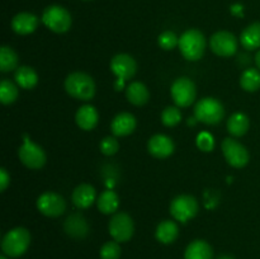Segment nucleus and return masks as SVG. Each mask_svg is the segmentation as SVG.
Instances as JSON below:
<instances>
[{
  "instance_id": "nucleus-1",
  "label": "nucleus",
  "mask_w": 260,
  "mask_h": 259,
  "mask_svg": "<svg viewBox=\"0 0 260 259\" xmlns=\"http://www.w3.org/2000/svg\"><path fill=\"white\" fill-rule=\"evenodd\" d=\"M65 89L68 94L79 101H90L95 95V83L93 78L85 73H71L65 79Z\"/></svg>"
},
{
  "instance_id": "nucleus-2",
  "label": "nucleus",
  "mask_w": 260,
  "mask_h": 259,
  "mask_svg": "<svg viewBox=\"0 0 260 259\" xmlns=\"http://www.w3.org/2000/svg\"><path fill=\"white\" fill-rule=\"evenodd\" d=\"M180 53L188 61H198L205 55L206 38L201 30L188 29L179 37Z\"/></svg>"
},
{
  "instance_id": "nucleus-3",
  "label": "nucleus",
  "mask_w": 260,
  "mask_h": 259,
  "mask_svg": "<svg viewBox=\"0 0 260 259\" xmlns=\"http://www.w3.org/2000/svg\"><path fill=\"white\" fill-rule=\"evenodd\" d=\"M30 244V234L24 228L12 229L5 234L2 241L3 253L10 258H18L27 251Z\"/></svg>"
},
{
  "instance_id": "nucleus-4",
  "label": "nucleus",
  "mask_w": 260,
  "mask_h": 259,
  "mask_svg": "<svg viewBox=\"0 0 260 259\" xmlns=\"http://www.w3.org/2000/svg\"><path fill=\"white\" fill-rule=\"evenodd\" d=\"M223 116H225V108L222 103L216 98L207 96V98L201 99L194 107L196 119L205 124L212 126V124L220 123Z\"/></svg>"
},
{
  "instance_id": "nucleus-5",
  "label": "nucleus",
  "mask_w": 260,
  "mask_h": 259,
  "mask_svg": "<svg viewBox=\"0 0 260 259\" xmlns=\"http://www.w3.org/2000/svg\"><path fill=\"white\" fill-rule=\"evenodd\" d=\"M42 22L52 32L65 33L70 29L73 19L70 13L65 8L60 5H50L43 12Z\"/></svg>"
},
{
  "instance_id": "nucleus-6",
  "label": "nucleus",
  "mask_w": 260,
  "mask_h": 259,
  "mask_svg": "<svg viewBox=\"0 0 260 259\" xmlns=\"http://www.w3.org/2000/svg\"><path fill=\"white\" fill-rule=\"evenodd\" d=\"M19 159L29 169H41L46 164V154L40 145L35 144L25 135L23 145L19 147Z\"/></svg>"
},
{
  "instance_id": "nucleus-7",
  "label": "nucleus",
  "mask_w": 260,
  "mask_h": 259,
  "mask_svg": "<svg viewBox=\"0 0 260 259\" xmlns=\"http://www.w3.org/2000/svg\"><path fill=\"white\" fill-rule=\"evenodd\" d=\"M197 200L193 196L189 195H180L175 197L170 203V213L173 217L180 222H187L192 220L198 213Z\"/></svg>"
},
{
  "instance_id": "nucleus-8",
  "label": "nucleus",
  "mask_w": 260,
  "mask_h": 259,
  "mask_svg": "<svg viewBox=\"0 0 260 259\" xmlns=\"http://www.w3.org/2000/svg\"><path fill=\"white\" fill-rule=\"evenodd\" d=\"M108 229L113 240L118 243H126L134 236L135 223L131 216L124 212H119L116 213L109 221Z\"/></svg>"
},
{
  "instance_id": "nucleus-9",
  "label": "nucleus",
  "mask_w": 260,
  "mask_h": 259,
  "mask_svg": "<svg viewBox=\"0 0 260 259\" xmlns=\"http://www.w3.org/2000/svg\"><path fill=\"white\" fill-rule=\"evenodd\" d=\"M170 93H172V98L174 103L177 104V107L185 108V107H189L193 104L197 90H196L194 83L189 78L183 76V78H178L173 83Z\"/></svg>"
},
{
  "instance_id": "nucleus-10",
  "label": "nucleus",
  "mask_w": 260,
  "mask_h": 259,
  "mask_svg": "<svg viewBox=\"0 0 260 259\" xmlns=\"http://www.w3.org/2000/svg\"><path fill=\"white\" fill-rule=\"evenodd\" d=\"M37 208L42 215L47 217H58L65 212L66 201L58 193L48 190L38 197Z\"/></svg>"
},
{
  "instance_id": "nucleus-11",
  "label": "nucleus",
  "mask_w": 260,
  "mask_h": 259,
  "mask_svg": "<svg viewBox=\"0 0 260 259\" xmlns=\"http://www.w3.org/2000/svg\"><path fill=\"white\" fill-rule=\"evenodd\" d=\"M222 152L226 161L234 168H244L249 163V152L243 144H240L236 140L228 139L222 142Z\"/></svg>"
},
{
  "instance_id": "nucleus-12",
  "label": "nucleus",
  "mask_w": 260,
  "mask_h": 259,
  "mask_svg": "<svg viewBox=\"0 0 260 259\" xmlns=\"http://www.w3.org/2000/svg\"><path fill=\"white\" fill-rule=\"evenodd\" d=\"M210 47L213 53L221 57H230L238 50V40L228 30L216 32L210 40Z\"/></svg>"
},
{
  "instance_id": "nucleus-13",
  "label": "nucleus",
  "mask_w": 260,
  "mask_h": 259,
  "mask_svg": "<svg viewBox=\"0 0 260 259\" xmlns=\"http://www.w3.org/2000/svg\"><path fill=\"white\" fill-rule=\"evenodd\" d=\"M111 70L117 76V79L128 80L136 74L137 63L132 56L127 53H118L112 58Z\"/></svg>"
},
{
  "instance_id": "nucleus-14",
  "label": "nucleus",
  "mask_w": 260,
  "mask_h": 259,
  "mask_svg": "<svg viewBox=\"0 0 260 259\" xmlns=\"http://www.w3.org/2000/svg\"><path fill=\"white\" fill-rule=\"evenodd\" d=\"M149 152L156 159H167L174 152L175 145L167 135H154L147 144Z\"/></svg>"
},
{
  "instance_id": "nucleus-15",
  "label": "nucleus",
  "mask_w": 260,
  "mask_h": 259,
  "mask_svg": "<svg viewBox=\"0 0 260 259\" xmlns=\"http://www.w3.org/2000/svg\"><path fill=\"white\" fill-rule=\"evenodd\" d=\"M65 233L74 239H84L89 234V223L83 215L73 213L63 223Z\"/></svg>"
},
{
  "instance_id": "nucleus-16",
  "label": "nucleus",
  "mask_w": 260,
  "mask_h": 259,
  "mask_svg": "<svg viewBox=\"0 0 260 259\" xmlns=\"http://www.w3.org/2000/svg\"><path fill=\"white\" fill-rule=\"evenodd\" d=\"M136 118H135L134 114L127 113V112H123V113H119L114 117V119L112 121L111 130L112 134L114 136L123 137L128 136L136 128Z\"/></svg>"
},
{
  "instance_id": "nucleus-17",
  "label": "nucleus",
  "mask_w": 260,
  "mask_h": 259,
  "mask_svg": "<svg viewBox=\"0 0 260 259\" xmlns=\"http://www.w3.org/2000/svg\"><path fill=\"white\" fill-rule=\"evenodd\" d=\"M95 188L90 184H86V183L78 185V187L73 190V195H71L73 203L76 207L80 208V210L90 207V206L95 202Z\"/></svg>"
},
{
  "instance_id": "nucleus-18",
  "label": "nucleus",
  "mask_w": 260,
  "mask_h": 259,
  "mask_svg": "<svg viewBox=\"0 0 260 259\" xmlns=\"http://www.w3.org/2000/svg\"><path fill=\"white\" fill-rule=\"evenodd\" d=\"M38 27V18L32 13L23 12L15 15L12 20V28L17 35H30Z\"/></svg>"
},
{
  "instance_id": "nucleus-19",
  "label": "nucleus",
  "mask_w": 260,
  "mask_h": 259,
  "mask_svg": "<svg viewBox=\"0 0 260 259\" xmlns=\"http://www.w3.org/2000/svg\"><path fill=\"white\" fill-rule=\"evenodd\" d=\"M98 111L93 106H89V104L80 107L76 112V123L81 130H85V131H90V130L95 128V126L98 124Z\"/></svg>"
},
{
  "instance_id": "nucleus-20",
  "label": "nucleus",
  "mask_w": 260,
  "mask_h": 259,
  "mask_svg": "<svg viewBox=\"0 0 260 259\" xmlns=\"http://www.w3.org/2000/svg\"><path fill=\"white\" fill-rule=\"evenodd\" d=\"M126 96L129 103L134 104V106L141 107L149 102L150 91L145 84L140 83V81H134V83L127 86Z\"/></svg>"
},
{
  "instance_id": "nucleus-21",
  "label": "nucleus",
  "mask_w": 260,
  "mask_h": 259,
  "mask_svg": "<svg viewBox=\"0 0 260 259\" xmlns=\"http://www.w3.org/2000/svg\"><path fill=\"white\" fill-rule=\"evenodd\" d=\"M184 259H213V249L207 241L194 240L187 246Z\"/></svg>"
},
{
  "instance_id": "nucleus-22",
  "label": "nucleus",
  "mask_w": 260,
  "mask_h": 259,
  "mask_svg": "<svg viewBox=\"0 0 260 259\" xmlns=\"http://www.w3.org/2000/svg\"><path fill=\"white\" fill-rule=\"evenodd\" d=\"M178 235H179V229H178L177 223L172 220L161 221L155 231L157 241H160L161 244H172L173 241L177 240Z\"/></svg>"
},
{
  "instance_id": "nucleus-23",
  "label": "nucleus",
  "mask_w": 260,
  "mask_h": 259,
  "mask_svg": "<svg viewBox=\"0 0 260 259\" xmlns=\"http://www.w3.org/2000/svg\"><path fill=\"white\" fill-rule=\"evenodd\" d=\"M240 42L249 51L260 47V22L251 23L241 32Z\"/></svg>"
},
{
  "instance_id": "nucleus-24",
  "label": "nucleus",
  "mask_w": 260,
  "mask_h": 259,
  "mask_svg": "<svg viewBox=\"0 0 260 259\" xmlns=\"http://www.w3.org/2000/svg\"><path fill=\"white\" fill-rule=\"evenodd\" d=\"M14 79L22 89H33L38 83V75L30 66H19L15 69Z\"/></svg>"
},
{
  "instance_id": "nucleus-25",
  "label": "nucleus",
  "mask_w": 260,
  "mask_h": 259,
  "mask_svg": "<svg viewBox=\"0 0 260 259\" xmlns=\"http://www.w3.org/2000/svg\"><path fill=\"white\" fill-rule=\"evenodd\" d=\"M98 210L104 215H111L117 211L119 206V198L117 193L112 189H107L96 200Z\"/></svg>"
},
{
  "instance_id": "nucleus-26",
  "label": "nucleus",
  "mask_w": 260,
  "mask_h": 259,
  "mask_svg": "<svg viewBox=\"0 0 260 259\" xmlns=\"http://www.w3.org/2000/svg\"><path fill=\"white\" fill-rule=\"evenodd\" d=\"M250 122L246 114L244 113H234L228 121V131L234 137H241L248 132Z\"/></svg>"
},
{
  "instance_id": "nucleus-27",
  "label": "nucleus",
  "mask_w": 260,
  "mask_h": 259,
  "mask_svg": "<svg viewBox=\"0 0 260 259\" xmlns=\"http://www.w3.org/2000/svg\"><path fill=\"white\" fill-rule=\"evenodd\" d=\"M18 69V55L9 46H3L0 48V71L9 73Z\"/></svg>"
},
{
  "instance_id": "nucleus-28",
  "label": "nucleus",
  "mask_w": 260,
  "mask_h": 259,
  "mask_svg": "<svg viewBox=\"0 0 260 259\" xmlns=\"http://www.w3.org/2000/svg\"><path fill=\"white\" fill-rule=\"evenodd\" d=\"M240 85L246 91H256L260 89V70L248 69L241 74Z\"/></svg>"
},
{
  "instance_id": "nucleus-29",
  "label": "nucleus",
  "mask_w": 260,
  "mask_h": 259,
  "mask_svg": "<svg viewBox=\"0 0 260 259\" xmlns=\"http://www.w3.org/2000/svg\"><path fill=\"white\" fill-rule=\"evenodd\" d=\"M18 98V88L9 79H3L0 83V102L3 104H12Z\"/></svg>"
},
{
  "instance_id": "nucleus-30",
  "label": "nucleus",
  "mask_w": 260,
  "mask_h": 259,
  "mask_svg": "<svg viewBox=\"0 0 260 259\" xmlns=\"http://www.w3.org/2000/svg\"><path fill=\"white\" fill-rule=\"evenodd\" d=\"M182 121V112L178 107H167L161 113V122L167 127H174Z\"/></svg>"
},
{
  "instance_id": "nucleus-31",
  "label": "nucleus",
  "mask_w": 260,
  "mask_h": 259,
  "mask_svg": "<svg viewBox=\"0 0 260 259\" xmlns=\"http://www.w3.org/2000/svg\"><path fill=\"white\" fill-rule=\"evenodd\" d=\"M121 246L118 241H107L101 248V259H119Z\"/></svg>"
},
{
  "instance_id": "nucleus-32",
  "label": "nucleus",
  "mask_w": 260,
  "mask_h": 259,
  "mask_svg": "<svg viewBox=\"0 0 260 259\" xmlns=\"http://www.w3.org/2000/svg\"><path fill=\"white\" fill-rule=\"evenodd\" d=\"M178 45H179V38L172 30H165L159 36V46L162 50H173Z\"/></svg>"
},
{
  "instance_id": "nucleus-33",
  "label": "nucleus",
  "mask_w": 260,
  "mask_h": 259,
  "mask_svg": "<svg viewBox=\"0 0 260 259\" xmlns=\"http://www.w3.org/2000/svg\"><path fill=\"white\" fill-rule=\"evenodd\" d=\"M99 147H101L102 154L107 155V156H112V155H114L119 150V144L116 140V137L108 136L102 140Z\"/></svg>"
},
{
  "instance_id": "nucleus-34",
  "label": "nucleus",
  "mask_w": 260,
  "mask_h": 259,
  "mask_svg": "<svg viewBox=\"0 0 260 259\" xmlns=\"http://www.w3.org/2000/svg\"><path fill=\"white\" fill-rule=\"evenodd\" d=\"M197 146L205 152L212 151L215 147V139L210 132H201L197 136Z\"/></svg>"
},
{
  "instance_id": "nucleus-35",
  "label": "nucleus",
  "mask_w": 260,
  "mask_h": 259,
  "mask_svg": "<svg viewBox=\"0 0 260 259\" xmlns=\"http://www.w3.org/2000/svg\"><path fill=\"white\" fill-rule=\"evenodd\" d=\"M9 184H10L9 173L7 172V169H5V168H2V169H0V190H2V192H4Z\"/></svg>"
},
{
  "instance_id": "nucleus-36",
  "label": "nucleus",
  "mask_w": 260,
  "mask_h": 259,
  "mask_svg": "<svg viewBox=\"0 0 260 259\" xmlns=\"http://www.w3.org/2000/svg\"><path fill=\"white\" fill-rule=\"evenodd\" d=\"M123 85H124L123 79H117L116 83H114V89H116V90H122Z\"/></svg>"
},
{
  "instance_id": "nucleus-37",
  "label": "nucleus",
  "mask_w": 260,
  "mask_h": 259,
  "mask_svg": "<svg viewBox=\"0 0 260 259\" xmlns=\"http://www.w3.org/2000/svg\"><path fill=\"white\" fill-rule=\"evenodd\" d=\"M255 63H256V66H258L259 70H260V50L258 51V52H256V55H255Z\"/></svg>"
},
{
  "instance_id": "nucleus-38",
  "label": "nucleus",
  "mask_w": 260,
  "mask_h": 259,
  "mask_svg": "<svg viewBox=\"0 0 260 259\" xmlns=\"http://www.w3.org/2000/svg\"><path fill=\"white\" fill-rule=\"evenodd\" d=\"M217 259H235V258L231 255H220Z\"/></svg>"
},
{
  "instance_id": "nucleus-39",
  "label": "nucleus",
  "mask_w": 260,
  "mask_h": 259,
  "mask_svg": "<svg viewBox=\"0 0 260 259\" xmlns=\"http://www.w3.org/2000/svg\"><path fill=\"white\" fill-rule=\"evenodd\" d=\"M0 259H8V258L5 255H2V256H0Z\"/></svg>"
}]
</instances>
